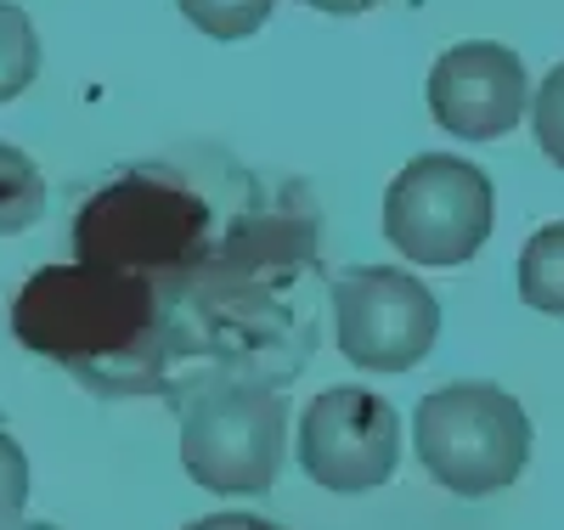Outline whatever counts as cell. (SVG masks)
Instances as JSON below:
<instances>
[{
	"label": "cell",
	"instance_id": "16",
	"mask_svg": "<svg viewBox=\"0 0 564 530\" xmlns=\"http://www.w3.org/2000/svg\"><path fill=\"white\" fill-rule=\"evenodd\" d=\"M311 12H327V18H356V12H372L384 7V0H305Z\"/></svg>",
	"mask_w": 564,
	"mask_h": 530
},
{
	"label": "cell",
	"instance_id": "5",
	"mask_svg": "<svg viewBox=\"0 0 564 530\" xmlns=\"http://www.w3.org/2000/svg\"><path fill=\"white\" fill-rule=\"evenodd\" d=\"M491 175L457 153H417L384 192V237L412 266H468L491 237Z\"/></svg>",
	"mask_w": 564,
	"mask_h": 530
},
{
	"label": "cell",
	"instance_id": "17",
	"mask_svg": "<svg viewBox=\"0 0 564 530\" xmlns=\"http://www.w3.org/2000/svg\"><path fill=\"white\" fill-rule=\"evenodd\" d=\"M0 530H57V524H45V519H12V524H0Z\"/></svg>",
	"mask_w": 564,
	"mask_h": 530
},
{
	"label": "cell",
	"instance_id": "13",
	"mask_svg": "<svg viewBox=\"0 0 564 530\" xmlns=\"http://www.w3.org/2000/svg\"><path fill=\"white\" fill-rule=\"evenodd\" d=\"M531 130H536V148L547 153V164L564 170V63L547 68V79L531 96Z\"/></svg>",
	"mask_w": 564,
	"mask_h": 530
},
{
	"label": "cell",
	"instance_id": "7",
	"mask_svg": "<svg viewBox=\"0 0 564 530\" xmlns=\"http://www.w3.org/2000/svg\"><path fill=\"white\" fill-rule=\"evenodd\" d=\"M300 468L334 497L379 491L401 463V418L384 396L334 383L300 412Z\"/></svg>",
	"mask_w": 564,
	"mask_h": 530
},
{
	"label": "cell",
	"instance_id": "2",
	"mask_svg": "<svg viewBox=\"0 0 564 530\" xmlns=\"http://www.w3.org/2000/svg\"><path fill=\"white\" fill-rule=\"evenodd\" d=\"M220 220L209 192L175 164H130L79 204L74 260L148 277L204 244Z\"/></svg>",
	"mask_w": 564,
	"mask_h": 530
},
{
	"label": "cell",
	"instance_id": "9",
	"mask_svg": "<svg viewBox=\"0 0 564 530\" xmlns=\"http://www.w3.org/2000/svg\"><path fill=\"white\" fill-rule=\"evenodd\" d=\"M520 300L542 316H564V220L531 231L520 249Z\"/></svg>",
	"mask_w": 564,
	"mask_h": 530
},
{
	"label": "cell",
	"instance_id": "1",
	"mask_svg": "<svg viewBox=\"0 0 564 530\" xmlns=\"http://www.w3.org/2000/svg\"><path fill=\"white\" fill-rule=\"evenodd\" d=\"M12 333L23 350L68 367L85 390L130 401L153 333V300L148 282L130 271L63 260L18 288Z\"/></svg>",
	"mask_w": 564,
	"mask_h": 530
},
{
	"label": "cell",
	"instance_id": "8",
	"mask_svg": "<svg viewBox=\"0 0 564 530\" xmlns=\"http://www.w3.org/2000/svg\"><path fill=\"white\" fill-rule=\"evenodd\" d=\"M531 108L520 52L497 40H463L430 68V113L457 141H502Z\"/></svg>",
	"mask_w": 564,
	"mask_h": 530
},
{
	"label": "cell",
	"instance_id": "4",
	"mask_svg": "<svg viewBox=\"0 0 564 530\" xmlns=\"http://www.w3.org/2000/svg\"><path fill=\"white\" fill-rule=\"evenodd\" d=\"M289 452V401L260 383H215L181 412V468L209 497H265Z\"/></svg>",
	"mask_w": 564,
	"mask_h": 530
},
{
	"label": "cell",
	"instance_id": "15",
	"mask_svg": "<svg viewBox=\"0 0 564 530\" xmlns=\"http://www.w3.org/2000/svg\"><path fill=\"white\" fill-rule=\"evenodd\" d=\"M186 530H282V524H271L260 513H204V519H193Z\"/></svg>",
	"mask_w": 564,
	"mask_h": 530
},
{
	"label": "cell",
	"instance_id": "11",
	"mask_svg": "<svg viewBox=\"0 0 564 530\" xmlns=\"http://www.w3.org/2000/svg\"><path fill=\"white\" fill-rule=\"evenodd\" d=\"M40 74V34L23 7L0 0V102H18Z\"/></svg>",
	"mask_w": 564,
	"mask_h": 530
},
{
	"label": "cell",
	"instance_id": "12",
	"mask_svg": "<svg viewBox=\"0 0 564 530\" xmlns=\"http://www.w3.org/2000/svg\"><path fill=\"white\" fill-rule=\"evenodd\" d=\"M181 18L209 40H249L265 29V18L276 12V0H175Z\"/></svg>",
	"mask_w": 564,
	"mask_h": 530
},
{
	"label": "cell",
	"instance_id": "10",
	"mask_svg": "<svg viewBox=\"0 0 564 530\" xmlns=\"http://www.w3.org/2000/svg\"><path fill=\"white\" fill-rule=\"evenodd\" d=\"M40 215H45V175L34 170V159L23 148L0 141V237L40 226Z\"/></svg>",
	"mask_w": 564,
	"mask_h": 530
},
{
	"label": "cell",
	"instance_id": "3",
	"mask_svg": "<svg viewBox=\"0 0 564 530\" xmlns=\"http://www.w3.org/2000/svg\"><path fill=\"white\" fill-rule=\"evenodd\" d=\"M412 452L452 497H497L531 463V418L502 383L457 378L441 383L412 412Z\"/></svg>",
	"mask_w": 564,
	"mask_h": 530
},
{
	"label": "cell",
	"instance_id": "14",
	"mask_svg": "<svg viewBox=\"0 0 564 530\" xmlns=\"http://www.w3.org/2000/svg\"><path fill=\"white\" fill-rule=\"evenodd\" d=\"M23 508H29V457L7 429H0V524L23 519Z\"/></svg>",
	"mask_w": 564,
	"mask_h": 530
},
{
	"label": "cell",
	"instance_id": "6",
	"mask_svg": "<svg viewBox=\"0 0 564 530\" xmlns=\"http://www.w3.org/2000/svg\"><path fill=\"white\" fill-rule=\"evenodd\" d=\"M339 356L361 372H412L435 350L441 305L401 266H350L327 288Z\"/></svg>",
	"mask_w": 564,
	"mask_h": 530
}]
</instances>
